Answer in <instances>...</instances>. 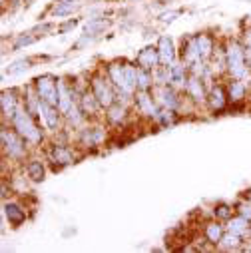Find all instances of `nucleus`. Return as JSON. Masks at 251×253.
<instances>
[{
	"label": "nucleus",
	"instance_id": "obj_1",
	"mask_svg": "<svg viewBox=\"0 0 251 253\" xmlns=\"http://www.w3.org/2000/svg\"><path fill=\"white\" fill-rule=\"evenodd\" d=\"M12 126H14V130L30 144H40L42 142V130L38 128V126L34 124L32 120V114L26 110V108H18L14 112V116L10 118Z\"/></svg>",
	"mask_w": 251,
	"mask_h": 253
},
{
	"label": "nucleus",
	"instance_id": "obj_2",
	"mask_svg": "<svg viewBox=\"0 0 251 253\" xmlns=\"http://www.w3.org/2000/svg\"><path fill=\"white\" fill-rule=\"evenodd\" d=\"M225 56H227V70L231 72V76L235 80H241L247 76V58H245V48H241L237 42H229L227 44V50H225Z\"/></svg>",
	"mask_w": 251,
	"mask_h": 253
},
{
	"label": "nucleus",
	"instance_id": "obj_3",
	"mask_svg": "<svg viewBox=\"0 0 251 253\" xmlns=\"http://www.w3.org/2000/svg\"><path fill=\"white\" fill-rule=\"evenodd\" d=\"M36 92L40 96V100L58 106V80L52 74H44L40 78H36Z\"/></svg>",
	"mask_w": 251,
	"mask_h": 253
},
{
	"label": "nucleus",
	"instance_id": "obj_4",
	"mask_svg": "<svg viewBox=\"0 0 251 253\" xmlns=\"http://www.w3.org/2000/svg\"><path fill=\"white\" fill-rule=\"evenodd\" d=\"M38 114L44 122V126L50 130V132H58L60 128V122H62V112L58 106H52L44 100H40V106H38Z\"/></svg>",
	"mask_w": 251,
	"mask_h": 253
},
{
	"label": "nucleus",
	"instance_id": "obj_5",
	"mask_svg": "<svg viewBox=\"0 0 251 253\" xmlns=\"http://www.w3.org/2000/svg\"><path fill=\"white\" fill-rule=\"evenodd\" d=\"M92 92L96 94V98H98V102H100L102 108H110L112 104H116V90L104 78L96 76L92 80Z\"/></svg>",
	"mask_w": 251,
	"mask_h": 253
},
{
	"label": "nucleus",
	"instance_id": "obj_6",
	"mask_svg": "<svg viewBox=\"0 0 251 253\" xmlns=\"http://www.w3.org/2000/svg\"><path fill=\"white\" fill-rule=\"evenodd\" d=\"M136 64H138V68H144L148 72H154L156 68H160L162 58H160L158 46H146L144 50H140L138 58H136Z\"/></svg>",
	"mask_w": 251,
	"mask_h": 253
},
{
	"label": "nucleus",
	"instance_id": "obj_7",
	"mask_svg": "<svg viewBox=\"0 0 251 253\" xmlns=\"http://www.w3.org/2000/svg\"><path fill=\"white\" fill-rule=\"evenodd\" d=\"M24 138L18 134V132H8L6 128L2 130V144H4V150L10 158H22L26 154V148H24Z\"/></svg>",
	"mask_w": 251,
	"mask_h": 253
},
{
	"label": "nucleus",
	"instance_id": "obj_8",
	"mask_svg": "<svg viewBox=\"0 0 251 253\" xmlns=\"http://www.w3.org/2000/svg\"><path fill=\"white\" fill-rule=\"evenodd\" d=\"M136 104H138V110H140L142 114H146V116H150V118H156V120H158L160 110H158V106H156L154 98L148 94V90H138Z\"/></svg>",
	"mask_w": 251,
	"mask_h": 253
},
{
	"label": "nucleus",
	"instance_id": "obj_9",
	"mask_svg": "<svg viewBox=\"0 0 251 253\" xmlns=\"http://www.w3.org/2000/svg\"><path fill=\"white\" fill-rule=\"evenodd\" d=\"M156 100H158V104L162 108H167V110H175L177 108V102H179L177 96H175V92L169 88V84L156 88Z\"/></svg>",
	"mask_w": 251,
	"mask_h": 253
},
{
	"label": "nucleus",
	"instance_id": "obj_10",
	"mask_svg": "<svg viewBox=\"0 0 251 253\" xmlns=\"http://www.w3.org/2000/svg\"><path fill=\"white\" fill-rule=\"evenodd\" d=\"M108 78L116 88L124 90V84H126V62H112V64L108 66Z\"/></svg>",
	"mask_w": 251,
	"mask_h": 253
},
{
	"label": "nucleus",
	"instance_id": "obj_11",
	"mask_svg": "<svg viewBox=\"0 0 251 253\" xmlns=\"http://www.w3.org/2000/svg\"><path fill=\"white\" fill-rule=\"evenodd\" d=\"M158 50H160V58L164 66H171L175 62V50H173V42L167 36H162L158 42Z\"/></svg>",
	"mask_w": 251,
	"mask_h": 253
},
{
	"label": "nucleus",
	"instance_id": "obj_12",
	"mask_svg": "<svg viewBox=\"0 0 251 253\" xmlns=\"http://www.w3.org/2000/svg\"><path fill=\"white\" fill-rule=\"evenodd\" d=\"M185 92L190 94V98H194L196 102H204L208 96H206V90H204V84L200 80V76H192L187 78V84H185Z\"/></svg>",
	"mask_w": 251,
	"mask_h": 253
},
{
	"label": "nucleus",
	"instance_id": "obj_13",
	"mask_svg": "<svg viewBox=\"0 0 251 253\" xmlns=\"http://www.w3.org/2000/svg\"><path fill=\"white\" fill-rule=\"evenodd\" d=\"M80 110L84 112V116H94L98 110H100V102L96 98V94L92 90H86L82 92V98H80Z\"/></svg>",
	"mask_w": 251,
	"mask_h": 253
},
{
	"label": "nucleus",
	"instance_id": "obj_14",
	"mask_svg": "<svg viewBox=\"0 0 251 253\" xmlns=\"http://www.w3.org/2000/svg\"><path fill=\"white\" fill-rule=\"evenodd\" d=\"M167 68H169V84H171V86H183V88H185V84H187V76H185L187 66L173 62V64L167 66Z\"/></svg>",
	"mask_w": 251,
	"mask_h": 253
},
{
	"label": "nucleus",
	"instance_id": "obj_15",
	"mask_svg": "<svg viewBox=\"0 0 251 253\" xmlns=\"http://www.w3.org/2000/svg\"><path fill=\"white\" fill-rule=\"evenodd\" d=\"M102 140H104L102 128H86L80 134V144L82 146H98Z\"/></svg>",
	"mask_w": 251,
	"mask_h": 253
},
{
	"label": "nucleus",
	"instance_id": "obj_16",
	"mask_svg": "<svg viewBox=\"0 0 251 253\" xmlns=\"http://www.w3.org/2000/svg\"><path fill=\"white\" fill-rule=\"evenodd\" d=\"M4 215H6V219H8L12 225H20V223L26 219L24 210H22L20 206H16V204H4Z\"/></svg>",
	"mask_w": 251,
	"mask_h": 253
},
{
	"label": "nucleus",
	"instance_id": "obj_17",
	"mask_svg": "<svg viewBox=\"0 0 251 253\" xmlns=\"http://www.w3.org/2000/svg\"><path fill=\"white\" fill-rule=\"evenodd\" d=\"M52 160L56 162V164H60V166H68V164H72L74 162V156H72V152H70V148H66V146H54L52 148Z\"/></svg>",
	"mask_w": 251,
	"mask_h": 253
},
{
	"label": "nucleus",
	"instance_id": "obj_18",
	"mask_svg": "<svg viewBox=\"0 0 251 253\" xmlns=\"http://www.w3.org/2000/svg\"><path fill=\"white\" fill-rule=\"evenodd\" d=\"M78 0H56L54 6V16H68L76 10Z\"/></svg>",
	"mask_w": 251,
	"mask_h": 253
},
{
	"label": "nucleus",
	"instance_id": "obj_19",
	"mask_svg": "<svg viewBox=\"0 0 251 253\" xmlns=\"http://www.w3.org/2000/svg\"><path fill=\"white\" fill-rule=\"evenodd\" d=\"M196 42H198L202 60H206V58H209V56L213 54V40H211L208 34H200V36H196Z\"/></svg>",
	"mask_w": 251,
	"mask_h": 253
},
{
	"label": "nucleus",
	"instance_id": "obj_20",
	"mask_svg": "<svg viewBox=\"0 0 251 253\" xmlns=\"http://www.w3.org/2000/svg\"><path fill=\"white\" fill-rule=\"evenodd\" d=\"M26 173L32 181H42L44 179V164L40 160H30L26 166Z\"/></svg>",
	"mask_w": 251,
	"mask_h": 253
},
{
	"label": "nucleus",
	"instance_id": "obj_21",
	"mask_svg": "<svg viewBox=\"0 0 251 253\" xmlns=\"http://www.w3.org/2000/svg\"><path fill=\"white\" fill-rule=\"evenodd\" d=\"M225 90L221 86H215L211 88V94H209V104L213 110H223L225 108Z\"/></svg>",
	"mask_w": 251,
	"mask_h": 253
},
{
	"label": "nucleus",
	"instance_id": "obj_22",
	"mask_svg": "<svg viewBox=\"0 0 251 253\" xmlns=\"http://www.w3.org/2000/svg\"><path fill=\"white\" fill-rule=\"evenodd\" d=\"M16 110H18V106H16V94L14 92H4L2 94V112H4V116L6 118H12Z\"/></svg>",
	"mask_w": 251,
	"mask_h": 253
},
{
	"label": "nucleus",
	"instance_id": "obj_23",
	"mask_svg": "<svg viewBox=\"0 0 251 253\" xmlns=\"http://www.w3.org/2000/svg\"><path fill=\"white\" fill-rule=\"evenodd\" d=\"M124 118H126V106H124V104L116 102V104H112V106L108 108V120H110V122L120 124V122H124Z\"/></svg>",
	"mask_w": 251,
	"mask_h": 253
},
{
	"label": "nucleus",
	"instance_id": "obj_24",
	"mask_svg": "<svg viewBox=\"0 0 251 253\" xmlns=\"http://www.w3.org/2000/svg\"><path fill=\"white\" fill-rule=\"evenodd\" d=\"M206 235H208V239H209L211 243H221V239H223V229H221L219 223L213 221V223H208Z\"/></svg>",
	"mask_w": 251,
	"mask_h": 253
},
{
	"label": "nucleus",
	"instance_id": "obj_25",
	"mask_svg": "<svg viewBox=\"0 0 251 253\" xmlns=\"http://www.w3.org/2000/svg\"><path fill=\"white\" fill-rule=\"evenodd\" d=\"M229 98H231L233 102H241V100L245 98V86H243L239 80H233V82L229 84Z\"/></svg>",
	"mask_w": 251,
	"mask_h": 253
},
{
	"label": "nucleus",
	"instance_id": "obj_26",
	"mask_svg": "<svg viewBox=\"0 0 251 253\" xmlns=\"http://www.w3.org/2000/svg\"><path fill=\"white\" fill-rule=\"evenodd\" d=\"M247 225H249V219H245L243 215H239V217H235V219H229V231H233V233H237V235L245 233V231H247Z\"/></svg>",
	"mask_w": 251,
	"mask_h": 253
},
{
	"label": "nucleus",
	"instance_id": "obj_27",
	"mask_svg": "<svg viewBox=\"0 0 251 253\" xmlns=\"http://www.w3.org/2000/svg\"><path fill=\"white\" fill-rule=\"evenodd\" d=\"M28 68H30V62L28 60H18V62H14V64H10L8 74L10 76H18V74H24Z\"/></svg>",
	"mask_w": 251,
	"mask_h": 253
},
{
	"label": "nucleus",
	"instance_id": "obj_28",
	"mask_svg": "<svg viewBox=\"0 0 251 253\" xmlns=\"http://www.w3.org/2000/svg\"><path fill=\"white\" fill-rule=\"evenodd\" d=\"M213 213H215V217H217V219H227V221H229V219H231V215H233V210H231L227 204H219V206L215 208V211H213Z\"/></svg>",
	"mask_w": 251,
	"mask_h": 253
},
{
	"label": "nucleus",
	"instance_id": "obj_29",
	"mask_svg": "<svg viewBox=\"0 0 251 253\" xmlns=\"http://www.w3.org/2000/svg\"><path fill=\"white\" fill-rule=\"evenodd\" d=\"M106 26H108L106 20H92V22L86 24V34H98V32H102Z\"/></svg>",
	"mask_w": 251,
	"mask_h": 253
},
{
	"label": "nucleus",
	"instance_id": "obj_30",
	"mask_svg": "<svg viewBox=\"0 0 251 253\" xmlns=\"http://www.w3.org/2000/svg\"><path fill=\"white\" fill-rule=\"evenodd\" d=\"M36 40H38V38H36V36H32V34H22V36H20V38H18V40L14 42V48H16V50H20L22 46H28V44H34Z\"/></svg>",
	"mask_w": 251,
	"mask_h": 253
},
{
	"label": "nucleus",
	"instance_id": "obj_31",
	"mask_svg": "<svg viewBox=\"0 0 251 253\" xmlns=\"http://www.w3.org/2000/svg\"><path fill=\"white\" fill-rule=\"evenodd\" d=\"M221 243H223V245H227V247H237V245H239V235H237V233H233V231H229L227 235H223Z\"/></svg>",
	"mask_w": 251,
	"mask_h": 253
},
{
	"label": "nucleus",
	"instance_id": "obj_32",
	"mask_svg": "<svg viewBox=\"0 0 251 253\" xmlns=\"http://www.w3.org/2000/svg\"><path fill=\"white\" fill-rule=\"evenodd\" d=\"M237 211H239V215H243L245 219L251 221V202H243V204H239V206H237Z\"/></svg>",
	"mask_w": 251,
	"mask_h": 253
},
{
	"label": "nucleus",
	"instance_id": "obj_33",
	"mask_svg": "<svg viewBox=\"0 0 251 253\" xmlns=\"http://www.w3.org/2000/svg\"><path fill=\"white\" fill-rule=\"evenodd\" d=\"M177 14H179V12H167V14H164V20H173Z\"/></svg>",
	"mask_w": 251,
	"mask_h": 253
},
{
	"label": "nucleus",
	"instance_id": "obj_34",
	"mask_svg": "<svg viewBox=\"0 0 251 253\" xmlns=\"http://www.w3.org/2000/svg\"><path fill=\"white\" fill-rule=\"evenodd\" d=\"M247 198H249V202H251V192H247Z\"/></svg>",
	"mask_w": 251,
	"mask_h": 253
},
{
	"label": "nucleus",
	"instance_id": "obj_35",
	"mask_svg": "<svg viewBox=\"0 0 251 253\" xmlns=\"http://www.w3.org/2000/svg\"><path fill=\"white\" fill-rule=\"evenodd\" d=\"M247 251H251V245H249V247H247Z\"/></svg>",
	"mask_w": 251,
	"mask_h": 253
}]
</instances>
